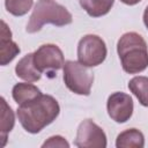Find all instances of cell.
<instances>
[{
  "label": "cell",
  "instance_id": "6",
  "mask_svg": "<svg viewBox=\"0 0 148 148\" xmlns=\"http://www.w3.org/2000/svg\"><path fill=\"white\" fill-rule=\"evenodd\" d=\"M74 145L80 148H105L106 135L91 119H86L77 127Z\"/></svg>",
  "mask_w": 148,
  "mask_h": 148
},
{
  "label": "cell",
  "instance_id": "9",
  "mask_svg": "<svg viewBox=\"0 0 148 148\" xmlns=\"http://www.w3.org/2000/svg\"><path fill=\"white\" fill-rule=\"evenodd\" d=\"M18 45L12 39V31L5 21H1V34H0V64L6 66L9 64L18 53Z\"/></svg>",
  "mask_w": 148,
  "mask_h": 148
},
{
  "label": "cell",
  "instance_id": "17",
  "mask_svg": "<svg viewBox=\"0 0 148 148\" xmlns=\"http://www.w3.org/2000/svg\"><path fill=\"white\" fill-rule=\"evenodd\" d=\"M43 148H46V147H60V148H68L69 147V143L65 140V138H62L61 135H53L51 138H49L43 145H42Z\"/></svg>",
  "mask_w": 148,
  "mask_h": 148
},
{
  "label": "cell",
  "instance_id": "13",
  "mask_svg": "<svg viewBox=\"0 0 148 148\" xmlns=\"http://www.w3.org/2000/svg\"><path fill=\"white\" fill-rule=\"evenodd\" d=\"M1 101V121H0V136L2 139L1 147L6 145L7 141V134L13 130L15 124V116L12 110V108L7 104L6 99L3 97L0 98Z\"/></svg>",
  "mask_w": 148,
  "mask_h": 148
},
{
  "label": "cell",
  "instance_id": "8",
  "mask_svg": "<svg viewBox=\"0 0 148 148\" xmlns=\"http://www.w3.org/2000/svg\"><path fill=\"white\" fill-rule=\"evenodd\" d=\"M133 99L128 94L123 91L113 92L106 102V110L112 120L116 123H126L133 114Z\"/></svg>",
  "mask_w": 148,
  "mask_h": 148
},
{
  "label": "cell",
  "instance_id": "10",
  "mask_svg": "<svg viewBox=\"0 0 148 148\" xmlns=\"http://www.w3.org/2000/svg\"><path fill=\"white\" fill-rule=\"evenodd\" d=\"M15 73L20 79L27 82H36L42 77V73L35 66L34 53H28L18 60L15 66Z\"/></svg>",
  "mask_w": 148,
  "mask_h": 148
},
{
  "label": "cell",
  "instance_id": "5",
  "mask_svg": "<svg viewBox=\"0 0 148 148\" xmlns=\"http://www.w3.org/2000/svg\"><path fill=\"white\" fill-rule=\"evenodd\" d=\"M108 54L105 42L97 35H86L77 44V60L86 67L101 65Z\"/></svg>",
  "mask_w": 148,
  "mask_h": 148
},
{
  "label": "cell",
  "instance_id": "2",
  "mask_svg": "<svg viewBox=\"0 0 148 148\" xmlns=\"http://www.w3.org/2000/svg\"><path fill=\"white\" fill-rule=\"evenodd\" d=\"M117 52L123 69L128 74H138L148 67V46L138 32L124 34L117 43Z\"/></svg>",
  "mask_w": 148,
  "mask_h": 148
},
{
  "label": "cell",
  "instance_id": "1",
  "mask_svg": "<svg viewBox=\"0 0 148 148\" xmlns=\"http://www.w3.org/2000/svg\"><path fill=\"white\" fill-rule=\"evenodd\" d=\"M60 106L51 95H39L34 99L18 105L16 116L22 127L31 133H39L59 116Z\"/></svg>",
  "mask_w": 148,
  "mask_h": 148
},
{
  "label": "cell",
  "instance_id": "4",
  "mask_svg": "<svg viewBox=\"0 0 148 148\" xmlns=\"http://www.w3.org/2000/svg\"><path fill=\"white\" fill-rule=\"evenodd\" d=\"M64 82L66 87L77 95L88 96L94 82V75L79 61L67 60L64 64Z\"/></svg>",
  "mask_w": 148,
  "mask_h": 148
},
{
  "label": "cell",
  "instance_id": "14",
  "mask_svg": "<svg viewBox=\"0 0 148 148\" xmlns=\"http://www.w3.org/2000/svg\"><path fill=\"white\" fill-rule=\"evenodd\" d=\"M81 7L91 17H99L110 12L114 0H79Z\"/></svg>",
  "mask_w": 148,
  "mask_h": 148
},
{
  "label": "cell",
  "instance_id": "7",
  "mask_svg": "<svg viewBox=\"0 0 148 148\" xmlns=\"http://www.w3.org/2000/svg\"><path fill=\"white\" fill-rule=\"evenodd\" d=\"M34 62L40 73L59 71L64 67V53L56 44H44L34 52Z\"/></svg>",
  "mask_w": 148,
  "mask_h": 148
},
{
  "label": "cell",
  "instance_id": "16",
  "mask_svg": "<svg viewBox=\"0 0 148 148\" xmlns=\"http://www.w3.org/2000/svg\"><path fill=\"white\" fill-rule=\"evenodd\" d=\"M34 0H5V6L8 13L14 16L25 15L32 7Z\"/></svg>",
  "mask_w": 148,
  "mask_h": 148
},
{
  "label": "cell",
  "instance_id": "11",
  "mask_svg": "<svg viewBox=\"0 0 148 148\" xmlns=\"http://www.w3.org/2000/svg\"><path fill=\"white\" fill-rule=\"evenodd\" d=\"M117 148H142L145 147V136L136 128H128L119 133L116 140Z\"/></svg>",
  "mask_w": 148,
  "mask_h": 148
},
{
  "label": "cell",
  "instance_id": "18",
  "mask_svg": "<svg viewBox=\"0 0 148 148\" xmlns=\"http://www.w3.org/2000/svg\"><path fill=\"white\" fill-rule=\"evenodd\" d=\"M123 3H125V5H128V6H134V5H136V3H139L141 0H120Z\"/></svg>",
  "mask_w": 148,
  "mask_h": 148
},
{
  "label": "cell",
  "instance_id": "19",
  "mask_svg": "<svg viewBox=\"0 0 148 148\" xmlns=\"http://www.w3.org/2000/svg\"><path fill=\"white\" fill-rule=\"evenodd\" d=\"M143 23H145V25H146L147 29H148V6L146 7L145 13H143Z\"/></svg>",
  "mask_w": 148,
  "mask_h": 148
},
{
  "label": "cell",
  "instance_id": "12",
  "mask_svg": "<svg viewBox=\"0 0 148 148\" xmlns=\"http://www.w3.org/2000/svg\"><path fill=\"white\" fill-rule=\"evenodd\" d=\"M39 95H42V92L36 86H34L31 83H25V82L16 83L12 90L13 99L18 105H21L25 102H29Z\"/></svg>",
  "mask_w": 148,
  "mask_h": 148
},
{
  "label": "cell",
  "instance_id": "15",
  "mask_svg": "<svg viewBox=\"0 0 148 148\" xmlns=\"http://www.w3.org/2000/svg\"><path fill=\"white\" fill-rule=\"evenodd\" d=\"M128 89L138 98L141 105L148 108V77L147 76H134L128 82Z\"/></svg>",
  "mask_w": 148,
  "mask_h": 148
},
{
  "label": "cell",
  "instance_id": "3",
  "mask_svg": "<svg viewBox=\"0 0 148 148\" xmlns=\"http://www.w3.org/2000/svg\"><path fill=\"white\" fill-rule=\"evenodd\" d=\"M72 21V14L64 6L52 0H39L35 5L25 30L29 34H35L39 31L44 24L51 23L57 27H64L71 24Z\"/></svg>",
  "mask_w": 148,
  "mask_h": 148
}]
</instances>
